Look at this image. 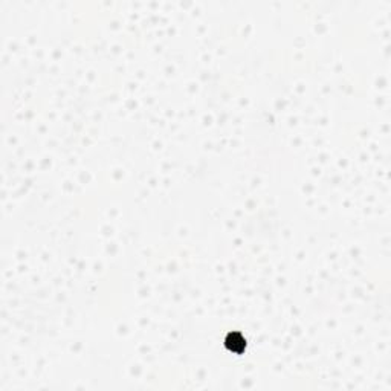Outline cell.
I'll list each match as a JSON object with an SVG mask.
<instances>
[{
    "instance_id": "6da1fadb",
    "label": "cell",
    "mask_w": 391,
    "mask_h": 391,
    "mask_svg": "<svg viewBox=\"0 0 391 391\" xmlns=\"http://www.w3.org/2000/svg\"><path fill=\"white\" fill-rule=\"evenodd\" d=\"M226 344L231 348V351H236L239 354H242L246 350V339H243V336L239 332L230 333V336L226 339Z\"/></svg>"
}]
</instances>
